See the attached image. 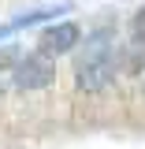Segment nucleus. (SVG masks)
<instances>
[{
	"mask_svg": "<svg viewBox=\"0 0 145 149\" xmlns=\"http://www.w3.org/2000/svg\"><path fill=\"white\" fill-rule=\"evenodd\" d=\"M112 74H115V56H112V37L101 30V34L89 37V45L82 49L78 63H74V86L82 93H101L108 90Z\"/></svg>",
	"mask_w": 145,
	"mask_h": 149,
	"instance_id": "1",
	"label": "nucleus"
},
{
	"mask_svg": "<svg viewBox=\"0 0 145 149\" xmlns=\"http://www.w3.org/2000/svg\"><path fill=\"white\" fill-rule=\"evenodd\" d=\"M11 78H15L19 90H45V86H52V78H56V63H52V56H49V52L37 49V52L22 56V60L15 63Z\"/></svg>",
	"mask_w": 145,
	"mask_h": 149,
	"instance_id": "2",
	"label": "nucleus"
},
{
	"mask_svg": "<svg viewBox=\"0 0 145 149\" xmlns=\"http://www.w3.org/2000/svg\"><path fill=\"white\" fill-rule=\"evenodd\" d=\"M78 41H82V34H78V26H74V22H56V26H49V30L41 34V52H49V56L71 52Z\"/></svg>",
	"mask_w": 145,
	"mask_h": 149,
	"instance_id": "3",
	"label": "nucleus"
},
{
	"mask_svg": "<svg viewBox=\"0 0 145 149\" xmlns=\"http://www.w3.org/2000/svg\"><path fill=\"white\" fill-rule=\"evenodd\" d=\"M130 34H134V45H142V49H145V8L134 15V22H130Z\"/></svg>",
	"mask_w": 145,
	"mask_h": 149,
	"instance_id": "4",
	"label": "nucleus"
},
{
	"mask_svg": "<svg viewBox=\"0 0 145 149\" xmlns=\"http://www.w3.org/2000/svg\"><path fill=\"white\" fill-rule=\"evenodd\" d=\"M4 63H11V52H0V67H4Z\"/></svg>",
	"mask_w": 145,
	"mask_h": 149,
	"instance_id": "5",
	"label": "nucleus"
}]
</instances>
